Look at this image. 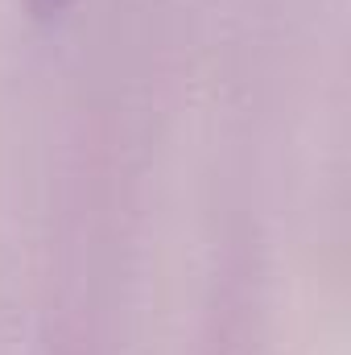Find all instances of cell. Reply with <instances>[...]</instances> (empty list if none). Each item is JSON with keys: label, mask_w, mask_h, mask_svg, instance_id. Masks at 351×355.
I'll use <instances>...</instances> for the list:
<instances>
[{"label": "cell", "mask_w": 351, "mask_h": 355, "mask_svg": "<svg viewBox=\"0 0 351 355\" xmlns=\"http://www.w3.org/2000/svg\"><path fill=\"white\" fill-rule=\"evenodd\" d=\"M67 0H29V8L37 12V17H50V12H58Z\"/></svg>", "instance_id": "6da1fadb"}]
</instances>
